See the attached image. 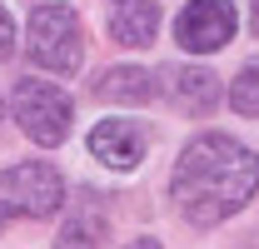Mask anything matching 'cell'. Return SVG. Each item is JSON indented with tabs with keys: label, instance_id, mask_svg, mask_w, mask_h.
Listing matches in <instances>:
<instances>
[{
	"label": "cell",
	"instance_id": "13",
	"mask_svg": "<svg viewBox=\"0 0 259 249\" xmlns=\"http://www.w3.org/2000/svg\"><path fill=\"white\" fill-rule=\"evenodd\" d=\"M125 249H160V239H130Z\"/></svg>",
	"mask_w": 259,
	"mask_h": 249
},
{
	"label": "cell",
	"instance_id": "3",
	"mask_svg": "<svg viewBox=\"0 0 259 249\" xmlns=\"http://www.w3.org/2000/svg\"><path fill=\"white\" fill-rule=\"evenodd\" d=\"M25 50L40 70H55V75H75L85 60V25L80 15L60 5V0H45L30 10V25H25Z\"/></svg>",
	"mask_w": 259,
	"mask_h": 249
},
{
	"label": "cell",
	"instance_id": "14",
	"mask_svg": "<svg viewBox=\"0 0 259 249\" xmlns=\"http://www.w3.org/2000/svg\"><path fill=\"white\" fill-rule=\"evenodd\" d=\"M249 25H254V35H259V0H249Z\"/></svg>",
	"mask_w": 259,
	"mask_h": 249
},
{
	"label": "cell",
	"instance_id": "2",
	"mask_svg": "<svg viewBox=\"0 0 259 249\" xmlns=\"http://www.w3.org/2000/svg\"><path fill=\"white\" fill-rule=\"evenodd\" d=\"M65 194V175L45 159H20L10 170H0V229L10 219H50L60 215Z\"/></svg>",
	"mask_w": 259,
	"mask_h": 249
},
{
	"label": "cell",
	"instance_id": "8",
	"mask_svg": "<svg viewBox=\"0 0 259 249\" xmlns=\"http://www.w3.org/2000/svg\"><path fill=\"white\" fill-rule=\"evenodd\" d=\"M110 234V210L95 189H80L70 199V215H65L60 234H55V249H100V239Z\"/></svg>",
	"mask_w": 259,
	"mask_h": 249
},
{
	"label": "cell",
	"instance_id": "1",
	"mask_svg": "<svg viewBox=\"0 0 259 249\" xmlns=\"http://www.w3.org/2000/svg\"><path fill=\"white\" fill-rule=\"evenodd\" d=\"M259 189V155L249 145L229 140L220 130L194 135L180 150L169 170V194L180 219H190L194 229H214L229 215H239Z\"/></svg>",
	"mask_w": 259,
	"mask_h": 249
},
{
	"label": "cell",
	"instance_id": "9",
	"mask_svg": "<svg viewBox=\"0 0 259 249\" xmlns=\"http://www.w3.org/2000/svg\"><path fill=\"white\" fill-rule=\"evenodd\" d=\"M155 90H160L155 75L140 65H110L95 80V100H110V105H145V100H155Z\"/></svg>",
	"mask_w": 259,
	"mask_h": 249
},
{
	"label": "cell",
	"instance_id": "6",
	"mask_svg": "<svg viewBox=\"0 0 259 249\" xmlns=\"http://www.w3.org/2000/svg\"><path fill=\"white\" fill-rule=\"evenodd\" d=\"M90 155L105 164V170H115V175H130L140 159H145V145H150V135H145V124L140 120H100L90 130Z\"/></svg>",
	"mask_w": 259,
	"mask_h": 249
},
{
	"label": "cell",
	"instance_id": "10",
	"mask_svg": "<svg viewBox=\"0 0 259 249\" xmlns=\"http://www.w3.org/2000/svg\"><path fill=\"white\" fill-rule=\"evenodd\" d=\"M155 30H160V5H155V0H125V5L110 15V40H115V45H130V50L150 45Z\"/></svg>",
	"mask_w": 259,
	"mask_h": 249
},
{
	"label": "cell",
	"instance_id": "4",
	"mask_svg": "<svg viewBox=\"0 0 259 249\" xmlns=\"http://www.w3.org/2000/svg\"><path fill=\"white\" fill-rule=\"evenodd\" d=\"M10 115H15V124H20L25 140L55 150V145H65V135H70L75 105H70V95H65L60 85H50V80H30V75H25V80H15Z\"/></svg>",
	"mask_w": 259,
	"mask_h": 249
},
{
	"label": "cell",
	"instance_id": "11",
	"mask_svg": "<svg viewBox=\"0 0 259 249\" xmlns=\"http://www.w3.org/2000/svg\"><path fill=\"white\" fill-rule=\"evenodd\" d=\"M229 110L244 120H259V55L229 80Z\"/></svg>",
	"mask_w": 259,
	"mask_h": 249
},
{
	"label": "cell",
	"instance_id": "7",
	"mask_svg": "<svg viewBox=\"0 0 259 249\" xmlns=\"http://www.w3.org/2000/svg\"><path fill=\"white\" fill-rule=\"evenodd\" d=\"M164 95L180 115H209L220 105V75L204 70V65H169L164 70Z\"/></svg>",
	"mask_w": 259,
	"mask_h": 249
},
{
	"label": "cell",
	"instance_id": "5",
	"mask_svg": "<svg viewBox=\"0 0 259 249\" xmlns=\"http://www.w3.org/2000/svg\"><path fill=\"white\" fill-rule=\"evenodd\" d=\"M239 30V15L229 0H190L180 15H175V40L190 50V55H214L225 50Z\"/></svg>",
	"mask_w": 259,
	"mask_h": 249
},
{
	"label": "cell",
	"instance_id": "12",
	"mask_svg": "<svg viewBox=\"0 0 259 249\" xmlns=\"http://www.w3.org/2000/svg\"><path fill=\"white\" fill-rule=\"evenodd\" d=\"M15 55V20H10V10L0 5V60H10Z\"/></svg>",
	"mask_w": 259,
	"mask_h": 249
}]
</instances>
